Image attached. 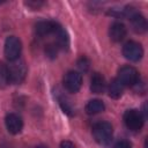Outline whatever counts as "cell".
I'll use <instances>...</instances> for the list:
<instances>
[{"label": "cell", "instance_id": "8fae6325", "mask_svg": "<svg viewBox=\"0 0 148 148\" xmlns=\"http://www.w3.org/2000/svg\"><path fill=\"white\" fill-rule=\"evenodd\" d=\"M105 79L101 73H94L90 80V90L94 94H102L105 90Z\"/></svg>", "mask_w": 148, "mask_h": 148}, {"label": "cell", "instance_id": "30bf717a", "mask_svg": "<svg viewBox=\"0 0 148 148\" xmlns=\"http://www.w3.org/2000/svg\"><path fill=\"white\" fill-rule=\"evenodd\" d=\"M126 27L125 24H123L121 22H114L111 24L110 29H109V36H110V39L112 42H121L125 36H126Z\"/></svg>", "mask_w": 148, "mask_h": 148}, {"label": "cell", "instance_id": "d6986e66", "mask_svg": "<svg viewBox=\"0 0 148 148\" xmlns=\"http://www.w3.org/2000/svg\"><path fill=\"white\" fill-rule=\"evenodd\" d=\"M113 148H132V147H131V143H130L128 141L121 140V141L117 142V143L114 145V147H113Z\"/></svg>", "mask_w": 148, "mask_h": 148}, {"label": "cell", "instance_id": "ffe728a7", "mask_svg": "<svg viewBox=\"0 0 148 148\" xmlns=\"http://www.w3.org/2000/svg\"><path fill=\"white\" fill-rule=\"evenodd\" d=\"M60 148H75V146H74L73 142H71L68 140H65L60 143Z\"/></svg>", "mask_w": 148, "mask_h": 148}, {"label": "cell", "instance_id": "44dd1931", "mask_svg": "<svg viewBox=\"0 0 148 148\" xmlns=\"http://www.w3.org/2000/svg\"><path fill=\"white\" fill-rule=\"evenodd\" d=\"M36 148H47V147H45V146H37Z\"/></svg>", "mask_w": 148, "mask_h": 148}, {"label": "cell", "instance_id": "52a82bcc", "mask_svg": "<svg viewBox=\"0 0 148 148\" xmlns=\"http://www.w3.org/2000/svg\"><path fill=\"white\" fill-rule=\"evenodd\" d=\"M82 86V75L79 72L69 71L64 76V87L69 92H77Z\"/></svg>", "mask_w": 148, "mask_h": 148}, {"label": "cell", "instance_id": "5bb4252c", "mask_svg": "<svg viewBox=\"0 0 148 148\" xmlns=\"http://www.w3.org/2000/svg\"><path fill=\"white\" fill-rule=\"evenodd\" d=\"M54 35L57 36V45H58L59 47L65 49V47H67V46L69 45V38H68V35H67V32H66L61 27L58 28V30L56 31Z\"/></svg>", "mask_w": 148, "mask_h": 148}, {"label": "cell", "instance_id": "ac0fdd59", "mask_svg": "<svg viewBox=\"0 0 148 148\" xmlns=\"http://www.w3.org/2000/svg\"><path fill=\"white\" fill-rule=\"evenodd\" d=\"M43 3L44 2H42V1H28V2H25V5L32 9H38L40 6H43Z\"/></svg>", "mask_w": 148, "mask_h": 148}, {"label": "cell", "instance_id": "7c38bea8", "mask_svg": "<svg viewBox=\"0 0 148 148\" xmlns=\"http://www.w3.org/2000/svg\"><path fill=\"white\" fill-rule=\"evenodd\" d=\"M108 91H109V96L110 97L117 99V98L121 97V95L124 92V86L117 79H114V80H112L110 82L109 88H108Z\"/></svg>", "mask_w": 148, "mask_h": 148}, {"label": "cell", "instance_id": "6da1fadb", "mask_svg": "<svg viewBox=\"0 0 148 148\" xmlns=\"http://www.w3.org/2000/svg\"><path fill=\"white\" fill-rule=\"evenodd\" d=\"M113 134V127L108 121H98L92 127V135L99 145H108Z\"/></svg>", "mask_w": 148, "mask_h": 148}, {"label": "cell", "instance_id": "2e32d148", "mask_svg": "<svg viewBox=\"0 0 148 148\" xmlns=\"http://www.w3.org/2000/svg\"><path fill=\"white\" fill-rule=\"evenodd\" d=\"M58 50H59V46L57 45V43L47 44V45H46V47H45V53H46L49 57H51V58H54V57H57Z\"/></svg>", "mask_w": 148, "mask_h": 148}, {"label": "cell", "instance_id": "9a60e30c", "mask_svg": "<svg viewBox=\"0 0 148 148\" xmlns=\"http://www.w3.org/2000/svg\"><path fill=\"white\" fill-rule=\"evenodd\" d=\"M9 83L8 80V69L7 66L0 62V88H5Z\"/></svg>", "mask_w": 148, "mask_h": 148}, {"label": "cell", "instance_id": "5b68a950", "mask_svg": "<svg viewBox=\"0 0 148 148\" xmlns=\"http://www.w3.org/2000/svg\"><path fill=\"white\" fill-rule=\"evenodd\" d=\"M117 80L125 87V86H135L139 82V73L132 66H123L118 71Z\"/></svg>", "mask_w": 148, "mask_h": 148}, {"label": "cell", "instance_id": "e0dca14e", "mask_svg": "<svg viewBox=\"0 0 148 148\" xmlns=\"http://www.w3.org/2000/svg\"><path fill=\"white\" fill-rule=\"evenodd\" d=\"M89 65H90V61H89L86 57H81V58L77 60V67H79L81 71H83V72L88 71Z\"/></svg>", "mask_w": 148, "mask_h": 148}, {"label": "cell", "instance_id": "7a4b0ae2", "mask_svg": "<svg viewBox=\"0 0 148 148\" xmlns=\"http://www.w3.org/2000/svg\"><path fill=\"white\" fill-rule=\"evenodd\" d=\"M7 69H8L9 83H14V84H18L23 82L27 76V72H28L25 62L18 59L15 61H12V64L7 66Z\"/></svg>", "mask_w": 148, "mask_h": 148}, {"label": "cell", "instance_id": "4fadbf2b", "mask_svg": "<svg viewBox=\"0 0 148 148\" xmlns=\"http://www.w3.org/2000/svg\"><path fill=\"white\" fill-rule=\"evenodd\" d=\"M105 105L101 99H91L86 105V112L88 114H97L102 111H104Z\"/></svg>", "mask_w": 148, "mask_h": 148}, {"label": "cell", "instance_id": "8992f818", "mask_svg": "<svg viewBox=\"0 0 148 148\" xmlns=\"http://www.w3.org/2000/svg\"><path fill=\"white\" fill-rule=\"evenodd\" d=\"M123 54L131 61H139L143 56V49L141 44L130 40L123 46Z\"/></svg>", "mask_w": 148, "mask_h": 148}, {"label": "cell", "instance_id": "277c9868", "mask_svg": "<svg viewBox=\"0 0 148 148\" xmlns=\"http://www.w3.org/2000/svg\"><path fill=\"white\" fill-rule=\"evenodd\" d=\"M22 50L21 40L15 36L7 37L5 42V56L9 61H15L18 59Z\"/></svg>", "mask_w": 148, "mask_h": 148}, {"label": "cell", "instance_id": "ba28073f", "mask_svg": "<svg viewBox=\"0 0 148 148\" xmlns=\"http://www.w3.org/2000/svg\"><path fill=\"white\" fill-rule=\"evenodd\" d=\"M5 123H6L7 131L10 134H18L22 131L23 121H22V118L16 113H8L6 116Z\"/></svg>", "mask_w": 148, "mask_h": 148}, {"label": "cell", "instance_id": "9c48e42d", "mask_svg": "<svg viewBox=\"0 0 148 148\" xmlns=\"http://www.w3.org/2000/svg\"><path fill=\"white\" fill-rule=\"evenodd\" d=\"M60 25L54 22V21H39L36 27H35V30H36V34L38 36H49L51 34H56V31L58 30Z\"/></svg>", "mask_w": 148, "mask_h": 148}, {"label": "cell", "instance_id": "3957f363", "mask_svg": "<svg viewBox=\"0 0 148 148\" xmlns=\"http://www.w3.org/2000/svg\"><path fill=\"white\" fill-rule=\"evenodd\" d=\"M143 121H145V117L140 111L135 109L127 110L124 113V123L130 131H133V132L140 131L143 126Z\"/></svg>", "mask_w": 148, "mask_h": 148}]
</instances>
